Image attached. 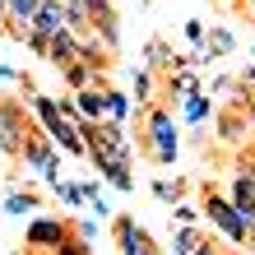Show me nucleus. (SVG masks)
<instances>
[{"label":"nucleus","instance_id":"f257e3e1","mask_svg":"<svg viewBox=\"0 0 255 255\" xmlns=\"http://www.w3.org/2000/svg\"><path fill=\"white\" fill-rule=\"evenodd\" d=\"M200 214H204L209 223H214V228H218L223 237H228L232 246H242V242H246V218L237 214V209H232V200H223L218 190H204V204H200Z\"/></svg>","mask_w":255,"mask_h":255},{"label":"nucleus","instance_id":"f03ea898","mask_svg":"<svg viewBox=\"0 0 255 255\" xmlns=\"http://www.w3.org/2000/svg\"><path fill=\"white\" fill-rule=\"evenodd\" d=\"M144 126H148V139H153V162H167L176 158V126H172V112L167 107H148V116H144Z\"/></svg>","mask_w":255,"mask_h":255},{"label":"nucleus","instance_id":"7ed1b4c3","mask_svg":"<svg viewBox=\"0 0 255 255\" xmlns=\"http://www.w3.org/2000/svg\"><path fill=\"white\" fill-rule=\"evenodd\" d=\"M33 134V126H28L23 116V102H0V148H5L9 158H19V144Z\"/></svg>","mask_w":255,"mask_h":255},{"label":"nucleus","instance_id":"20e7f679","mask_svg":"<svg viewBox=\"0 0 255 255\" xmlns=\"http://www.w3.org/2000/svg\"><path fill=\"white\" fill-rule=\"evenodd\" d=\"M23 242L33 246L37 255H42V251H56V246L70 242V223H65V218H33V223H28V237H23Z\"/></svg>","mask_w":255,"mask_h":255},{"label":"nucleus","instance_id":"39448f33","mask_svg":"<svg viewBox=\"0 0 255 255\" xmlns=\"http://www.w3.org/2000/svg\"><path fill=\"white\" fill-rule=\"evenodd\" d=\"M19 162L23 167H33L42 176H56V148H51V134H28V139L19 144Z\"/></svg>","mask_w":255,"mask_h":255},{"label":"nucleus","instance_id":"423d86ee","mask_svg":"<svg viewBox=\"0 0 255 255\" xmlns=\"http://www.w3.org/2000/svg\"><path fill=\"white\" fill-rule=\"evenodd\" d=\"M112 237H116V246H121V255H148V251H153V237H148L134 218H116Z\"/></svg>","mask_w":255,"mask_h":255},{"label":"nucleus","instance_id":"0eeeda50","mask_svg":"<svg viewBox=\"0 0 255 255\" xmlns=\"http://www.w3.org/2000/svg\"><path fill=\"white\" fill-rule=\"evenodd\" d=\"M79 47H84L79 33H70V28H56V33L47 37V51H42V56H47V61L61 70V65H70V61H79Z\"/></svg>","mask_w":255,"mask_h":255},{"label":"nucleus","instance_id":"6e6552de","mask_svg":"<svg viewBox=\"0 0 255 255\" xmlns=\"http://www.w3.org/2000/svg\"><path fill=\"white\" fill-rule=\"evenodd\" d=\"M37 5H42V0H5V23H14V28H9L14 37H23V28L33 23Z\"/></svg>","mask_w":255,"mask_h":255},{"label":"nucleus","instance_id":"1a4fd4ad","mask_svg":"<svg viewBox=\"0 0 255 255\" xmlns=\"http://www.w3.org/2000/svg\"><path fill=\"white\" fill-rule=\"evenodd\" d=\"M61 79L79 93V88H88V84H98L102 79V70H93L88 61H70V65H61Z\"/></svg>","mask_w":255,"mask_h":255},{"label":"nucleus","instance_id":"9d476101","mask_svg":"<svg viewBox=\"0 0 255 255\" xmlns=\"http://www.w3.org/2000/svg\"><path fill=\"white\" fill-rule=\"evenodd\" d=\"M200 47H204V56H209V61H218V56H228V51L237 47V37L228 33V28H209V37L200 42Z\"/></svg>","mask_w":255,"mask_h":255},{"label":"nucleus","instance_id":"9b49d317","mask_svg":"<svg viewBox=\"0 0 255 255\" xmlns=\"http://www.w3.org/2000/svg\"><path fill=\"white\" fill-rule=\"evenodd\" d=\"M37 204H42V195H37V190H9V200H5V214H33Z\"/></svg>","mask_w":255,"mask_h":255},{"label":"nucleus","instance_id":"f8f14e48","mask_svg":"<svg viewBox=\"0 0 255 255\" xmlns=\"http://www.w3.org/2000/svg\"><path fill=\"white\" fill-rule=\"evenodd\" d=\"M209 116V98L195 88V93H186V121H204Z\"/></svg>","mask_w":255,"mask_h":255},{"label":"nucleus","instance_id":"ddd939ff","mask_svg":"<svg viewBox=\"0 0 255 255\" xmlns=\"http://www.w3.org/2000/svg\"><path fill=\"white\" fill-rule=\"evenodd\" d=\"M107 116H112V121H126V116H130V98L116 93V88H107Z\"/></svg>","mask_w":255,"mask_h":255},{"label":"nucleus","instance_id":"4468645a","mask_svg":"<svg viewBox=\"0 0 255 255\" xmlns=\"http://www.w3.org/2000/svg\"><path fill=\"white\" fill-rule=\"evenodd\" d=\"M181 190H186L181 181H153V195H158L162 204H176V200H181Z\"/></svg>","mask_w":255,"mask_h":255},{"label":"nucleus","instance_id":"2eb2a0df","mask_svg":"<svg viewBox=\"0 0 255 255\" xmlns=\"http://www.w3.org/2000/svg\"><path fill=\"white\" fill-rule=\"evenodd\" d=\"M56 195H61L70 209H79V204H84V186H74V181H56Z\"/></svg>","mask_w":255,"mask_h":255},{"label":"nucleus","instance_id":"dca6fc26","mask_svg":"<svg viewBox=\"0 0 255 255\" xmlns=\"http://www.w3.org/2000/svg\"><path fill=\"white\" fill-rule=\"evenodd\" d=\"M134 93L139 102H153V70H134Z\"/></svg>","mask_w":255,"mask_h":255},{"label":"nucleus","instance_id":"f3484780","mask_svg":"<svg viewBox=\"0 0 255 255\" xmlns=\"http://www.w3.org/2000/svg\"><path fill=\"white\" fill-rule=\"evenodd\" d=\"M186 37L200 47V42H204V23H195V19H190V23H186Z\"/></svg>","mask_w":255,"mask_h":255},{"label":"nucleus","instance_id":"a211bd4d","mask_svg":"<svg viewBox=\"0 0 255 255\" xmlns=\"http://www.w3.org/2000/svg\"><path fill=\"white\" fill-rule=\"evenodd\" d=\"M176 218H181V223H195V218H200V209H190V204H181V209H176Z\"/></svg>","mask_w":255,"mask_h":255},{"label":"nucleus","instance_id":"6ab92c4d","mask_svg":"<svg viewBox=\"0 0 255 255\" xmlns=\"http://www.w3.org/2000/svg\"><path fill=\"white\" fill-rule=\"evenodd\" d=\"M228 255H246V251H242V246H232V251H228Z\"/></svg>","mask_w":255,"mask_h":255},{"label":"nucleus","instance_id":"aec40b11","mask_svg":"<svg viewBox=\"0 0 255 255\" xmlns=\"http://www.w3.org/2000/svg\"><path fill=\"white\" fill-rule=\"evenodd\" d=\"M242 5H246V9H255V0H242Z\"/></svg>","mask_w":255,"mask_h":255},{"label":"nucleus","instance_id":"412c9836","mask_svg":"<svg viewBox=\"0 0 255 255\" xmlns=\"http://www.w3.org/2000/svg\"><path fill=\"white\" fill-rule=\"evenodd\" d=\"M148 255H162V251H148Z\"/></svg>","mask_w":255,"mask_h":255},{"label":"nucleus","instance_id":"4be33fe9","mask_svg":"<svg viewBox=\"0 0 255 255\" xmlns=\"http://www.w3.org/2000/svg\"><path fill=\"white\" fill-rule=\"evenodd\" d=\"M61 5H65V0H61Z\"/></svg>","mask_w":255,"mask_h":255}]
</instances>
